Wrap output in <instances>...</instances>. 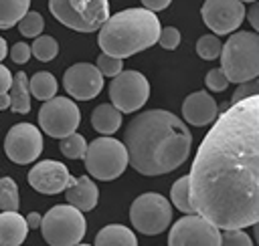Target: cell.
<instances>
[{
	"label": "cell",
	"instance_id": "1",
	"mask_svg": "<svg viewBox=\"0 0 259 246\" xmlns=\"http://www.w3.org/2000/svg\"><path fill=\"white\" fill-rule=\"evenodd\" d=\"M188 190L194 214L219 230L259 222V95L214 119L190 165Z\"/></svg>",
	"mask_w": 259,
	"mask_h": 246
},
{
	"label": "cell",
	"instance_id": "2",
	"mask_svg": "<svg viewBox=\"0 0 259 246\" xmlns=\"http://www.w3.org/2000/svg\"><path fill=\"white\" fill-rule=\"evenodd\" d=\"M127 163L142 175H162L180 167L190 153V129L166 109H150L130 119L123 133Z\"/></svg>",
	"mask_w": 259,
	"mask_h": 246
},
{
	"label": "cell",
	"instance_id": "3",
	"mask_svg": "<svg viewBox=\"0 0 259 246\" xmlns=\"http://www.w3.org/2000/svg\"><path fill=\"white\" fill-rule=\"evenodd\" d=\"M160 20L144 8H125L115 12L99 28V48L103 54L123 60L158 42Z\"/></svg>",
	"mask_w": 259,
	"mask_h": 246
},
{
	"label": "cell",
	"instance_id": "4",
	"mask_svg": "<svg viewBox=\"0 0 259 246\" xmlns=\"http://www.w3.org/2000/svg\"><path fill=\"white\" fill-rule=\"evenodd\" d=\"M221 71L229 83H249L259 75V34L251 30H239L229 34L221 46Z\"/></svg>",
	"mask_w": 259,
	"mask_h": 246
},
{
	"label": "cell",
	"instance_id": "5",
	"mask_svg": "<svg viewBox=\"0 0 259 246\" xmlns=\"http://www.w3.org/2000/svg\"><path fill=\"white\" fill-rule=\"evenodd\" d=\"M38 228L49 246H77L87 232V222L83 212L69 204H57L42 216Z\"/></svg>",
	"mask_w": 259,
	"mask_h": 246
},
{
	"label": "cell",
	"instance_id": "6",
	"mask_svg": "<svg viewBox=\"0 0 259 246\" xmlns=\"http://www.w3.org/2000/svg\"><path fill=\"white\" fill-rule=\"evenodd\" d=\"M49 10L61 24L77 32H93L109 18L107 0H51Z\"/></svg>",
	"mask_w": 259,
	"mask_h": 246
},
{
	"label": "cell",
	"instance_id": "7",
	"mask_svg": "<svg viewBox=\"0 0 259 246\" xmlns=\"http://www.w3.org/2000/svg\"><path fill=\"white\" fill-rule=\"evenodd\" d=\"M83 159L89 175L101 181H111L119 177L127 167L125 147L113 137H97L95 141L87 143V153Z\"/></svg>",
	"mask_w": 259,
	"mask_h": 246
},
{
	"label": "cell",
	"instance_id": "8",
	"mask_svg": "<svg viewBox=\"0 0 259 246\" xmlns=\"http://www.w3.org/2000/svg\"><path fill=\"white\" fill-rule=\"evenodd\" d=\"M130 220L138 232H142L146 236H154V234L164 232L170 226L172 206L162 194L146 192L132 202Z\"/></svg>",
	"mask_w": 259,
	"mask_h": 246
},
{
	"label": "cell",
	"instance_id": "9",
	"mask_svg": "<svg viewBox=\"0 0 259 246\" xmlns=\"http://www.w3.org/2000/svg\"><path fill=\"white\" fill-rule=\"evenodd\" d=\"M109 99L119 113H136L150 99V83L140 71H121L109 83Z\"/></svg>",
	"mask_w": 259,
	"mask_h": 246
},
{
	"label": "cell",
	"instance_id": "10",
	"mask_svg": "<svg viewBox=\"0 0 259 246\" xmlns=\"http://www.w3.org/2000/svg\"><path fill=\"white\" fill-rule=\"evenodd\" d=\"M81 113L75 105V101L67 97H53L42 103L38 111V125L40 129L57 139H65L67 135L75 133L79 127Z\"/></svg>",
	"mask_w": 259,
	"mask_h": 246
},
{
	"label": "cell",
	"instance_id": "11",
	"mask_svg": "<svg viewBox=\"0 0 259 246\" xmlns=\"http://www.w3.org/2000/svg\"><path fill=\"white\" fill-rule=\"evenodd\" d=\"M168 246H221V230L196 214L184 216L170 228Z\"/></svg>",
	"mask_w": 259,
	"mask_h": 246
},
{
	"label": "cell",
	"instance_id": "12",
	"mask_svg": "<svg viewBox=\"0 0 259 246\" xmlns=\"http://www.w3.org/2000/svg\"><path fill=\"white\" fill-rule=\"evenodd\" d=\"M4 151L10 161L18 165L32 163L42 151V135L32 123H16L8 129L4 139Z\"/></svg>",
	"mask_w": 259,
	"mask_h": 246
},
{
	"label": "cell",
	"instance_id": "13",
	"mask_svg": "<svg viewBox=\"0 0 259 246\" xmlns=\"http://www.w3.org/2000/svg\"><path fill=\"white\" fill-rule=\"evenodd\" d=\"M245 4L239 0H206L200 8L204 24L217 34H233L243 24Z\"/></svg>",
	"mask_w": 259,
	"mask_h": 246
},
{
	"label": "cell",
	"instance_id": "14",
	"mask_svg": "<svg viewBox=\"0 0 259 246\" xmlns=\"http://www.w3.org/2000/svg\"><path fill=\"white\" fill-rule=\"evenodd\" d=\"M63 87L69 97L77 101H89L103 89V77L91 63H75L63 75Z\"/></svg>",
	"mask_w": 259,
	"mask_h": 246
},
{
	"label": "cell",
	"instance_id": "15",
	"mask_svg": "<svg viewBox=\"0 0 259 246\" xmlns=\"http://www.w3.org/2000/svg\"><path fill=\"white\" fill-rule=\"evenodd\" d=\"M28 183L38 194L55 196L71 188L75 183V177L69 173L65 163L55 161V159H45L32 165V169L28 171Z\"/></svg>",
	"mask_w": 259,
	"mask_h": 246
},
{
	"label": "cell",
	"instance_id": "16",
	"mask_svg": "<svg viewBox=\"0 0 259 246\" xmlns=\"http://www.w3.org/2000/svg\"><path fill=\"white\" fill-rule=\"evenodd\" d=\"M217 101L206 91H194L182 103V115L194 127H204L212 123L217 119Z\"/></svg>",
	"mask_w": 259,
	"mask_h": 246
},
{
	"label": "cell",
	"instance_id": "17",
	"mask_svg": "<svg viewBox=\"0 0 259 246\" xmlns=\"http://www.w3.org/2000/svg\"><path fill=\"white\" fill-rule=\"evenodd\" d=\"M97 200H99V190L93 183V179L87 175L75 177V183L67 188V202L79 212L93 210L97 206Z\"/></svg>",
	"mask_w": 259,
	"mask_h": 246
},
{
	"label": "cell",
	"instance_id": "18",
	"mask_svg": "<svg viewBox=\"0 0 259 246\" xmlns=\"http://www.w3.org/2000/svg\"><path fill=\"white\" fill-rule=\"evenodd\" d=\"M28 234V226L18 212L0 214V246H20Z\"/></svg>",
	"mask_w": 259,
	"mask_h": 246
},
{
	"label": "cell",
	"instance_id": "19",
	"mask_svg": "<svg viewBox=\"0 0 259 246\" xmlns=\"http://www.w3.org/2000/svg\"><path fill=\"white\" fill-rule=\"evenodd\" d=\"M93 246H138V240L127 226L107 224L97 232Z\"/></svg>",
	"mask_w": 259,
	"mask_h": 246
},
{
	"label": "cell",
	"instance_id": "20",
	"mask_svg": "<svg viewBox=\"0 0 259 246\" xmlns=\"http://www.w3.org/2000/svg\"><path fill=\"white\" fill-rule=\"evenodd\" d=\"M91 125H93L95 131H99L103 135H111L121 125V113L109 103L97 105L91 113Z\"/></svg>",
	"mask_w": 259,
	"mask_h": 246
},
{
	"label": "cell",
	"instance_id": "21",
	"mask_svg": "<svg viewBox=\"0 0 259 246\" xmlns=\"http://www.w3.org/2000/svg\"><path fill=\"white\" fill-rule=\"evenodd\" d=\"M10 97V109L14 113H28L30 109V91H28V77L24 71L16 73V77H12V85L8 91Z\"/></svg>",
	"mask_w": 259,
	"mask_h": 246
},
{
	"label": "cell",
	"instance_id": "22",
	"mask_svg": "<svg viewBox=\"0 0 259 246\" xmlns=\"http://www.w3.org/2000/svg\"><path fill=\"white\" fill-rule=\"evenodd\" d=\"M57 79L51 75V73H47V71H38V73H34L32 75V79H28V91H30V95L34 97V99H38V101H49V99H53L55 95H57Z\"/></svg>",
	"mask_w": 259,
	"mask_h": 246
},
{
	"label": "cell",
	"instance_id": "23",
	"mask_svg": "<svg viewBox=\"0 0 259 246\" xmlns=\"http://www.w3.org/2000/svg\"><path fill=\"white\" fill-rule=\"evenodd\" d=\"M30 10L28 0H0V28H10Z\"/></svg>",
	"mask_w": 259,
	"mask_h": 246
},
{
	"label": "cell",
	"instance_id": "24",
	"mask_svg": "<svg viewBox=\"0 0 259 246\" xmlns=\"http://www.w3.org/2000/svg\"><path fill=\"white\" fill-rule=\"evenodd\" d=\"M170 202H172L180 212H184L186 216H192V214H194V208H192V204H190L188 175H182V177H178V179L172 183V190H170Z\"/></svg>",
	"mask_w": 259,
	"mask_h": 246
},
{
	"label": "cell",
	"instance_id": "25",
	"mask_svg": "<svg viewBox=\"0 0 259 246\" xmlns=\"http://www.w3.org/2000/svg\"><path fill=\"white\" fill-rule=\"evenodd\" d=\"M20 206L18 198V186L12 177H0V210L4 212H16Z\"/></svg>",
	"mask_w": 259,
	"mask_h": 246
},
{
	"label": "cell",
	"instance_id": "26",
	"mask_svg": "<svg viewBox=\"0 0 259 246\" xmlns=\"http://www.w3.org/2000/svg\"><path fill=\"white\" fill-rule=\"evenodd\" d=\"M57 52H59V42L53 36H49V34L36 36L34 42H32V46H30V54H34L42 63L53 60L57 56Z\"/></svg>",
	"mask_w": 259,
	"mask_h": 246
},
{
	"label": "cell",
	"instance_id": "27",
	"mask_svg": "<svg viewBox=\"0 0 259 246\" xmlns=\"http://www.w3.org/2000/svg\"><path fill=\"white\" fill-rule=\"evenodd\" d=\"M61 153L69 159H83L87 153V141L83 135H79L77 131L67 135L65 139H61Z\"/></svg>",
	"mask_w": 259,
	"mask_h": 246
},
{
	"label": "cell",
	"instance_id": "28",
	"mask_svg": "<svg viewBox=\"0 0 259 246\" xmlns=\"http://www.w3.org/2000/svg\"><path fill=\"white\" fill-rule=\"evenodd\" d=\"M42 28H45V20H42L40 12H36V10H28V12L20 18V22H18L20 34H22V36H28V38L40 36Z\"/></svg>",
	"mask_w": 259,
	"mask_h": 246
},
{
	"label": "cell",
	"instance_id": "29",
	"mask_svg": "<svg viewBox=\"0 0 259 246\" xmlns=\"http://www.w3.org/2000/svg\"><path fill=\"white\" fill-rule=\"evenodd\" d=\"M221 40H219V36H214V34H204V36H200L198 40H196V52H198V56L200 58H204V60H212V58H217L219 54H221Z\"/></svg>",
	"mask_w": 259,
	"mask_h": 246
},
{
	"label": "cell",
	"instance_id": "30",
	"mask_svg": "<svg viewBox=\"0 0 259 246\" xmlns=\"http://www.w3.org/2000/svg\"><path fill=\"white\" fill-rule=\"evenodd\" d=\"M95 69L101 73V77H117L121 71H123V60H119V58H113V56H107V54H99L97 56V65H95Z\"/></svg>",
	"mask_w": 259,
	"mask_h": 246
},
{
	"label": "cell",
	"instance_id": "31",
	"mask_svg": "<svg viewBox=\"0 0 259 246\" xmlns=\"http://www.w3.org/2000/svg\"><path fill=\"white\" fill-rule=\"evenodd\" d=\"M221 246H253V242L245 230H223Z\"/></svg>",
	"mask_w": 259,
	"mask_h": 246
},
{
	"label": "cell",
	"instance_id": "32",
	"mask_svg": "<svg viewBox=\"0 0 259 246\" xmlns=\"http://www.w3.org/2000/svg\"><path fill=\"white\" fill-rule=\"evenodd\" d=\"M158 42H160L162 48H166V50H174V48L180 44V32H178V28H176V26L160 28Z\"/></svg>",
	"mask_w": 259,
	"mask_h": 246
},
{
	"label": "cell",
	"instance_id": "33",
	"mask_svg": "<svg viewBox=\"0 0 259 246\" xmlns=\"http://www.w3.org/2000/svg\"><path fill=\"white\" fill-rule=\"evenodd\" d=\"M204 83H206V87H208L210 91H214V93L225 91L227 85H229V81H227V77H225V73H223L221 69H210V71L206 73V77H204Z\"/></svg>",
	"mask_w": 259,
	"mask_h": 246
},
{
	"label": "cell",
	"instance_id": "34",
	"mask_svg": "<svg viewBox=\"0 0 259 246\" xmlns=\"http://www.w3.org/2000/svg\"><path fill=\"white\" fill-rule=\"evenodd\" d=\"M257 95H259V85H257V81L243 83V85H239L237 91L233 93L231 105H235V103H239V101H245V99H249V97H257Z\"/></svg>",
	"mask_w": 259,
	"mask_h": 246
},
{
	"label": "cell",
	"instance_id": "35",
	"mask_svg": "<svg viewBox=\"0 0 259 246\" xmlns=\"http://www.w3.org/2000/svg\"><path fill=\"white\" fill-rule=\"evenodd\" d=\"M10 58H12L14 63H18V65L26 63V60L30 58V46H28L26 42H16V44L10 48Z\"/></svg>",
	"mask_w": 259,
	"mask_h": 246
},
{
	"label": "cell",
	"instance_id": "36",
	"mask_svg": "<svg viewBox=\"0 0 259 246\" xmlns=\"http://www.w3.org/2000/svg\"><path fill=\"white\" fill-rule=\"evenodd\" d=\"M170 6V0H144V10H148V12H152V14H156V12H160V10H164V8H168Z\"/></svg>",
	"mask_w": 259,
	"mask_h": 246
},
{
	"label": "cell",
	"instance_id": "37",
	"mask_svg": "<svg viewBox=\"0 0 259 246\" xmlns=\"http://www.w3.org/2000/svg\"><path fill=\"white\" fill-rule=\"evenodd\" d=\"M10 85H12V75H10V71H8L4 65H0V95L8 93V91H10Z\"/></svg>",
	"mask_w": 259,
	"mask_h": 246
},
{
	"label": "cell",
	"instance_id": "38",
	"mask_svg": "<svg viewBox=\"0 0 259 246\" xmlns=\"http://www.w3.org/2000/svg\"><path fill=\"white\" fill-rule=\"evenodd\" d=\"M245 16L249 18V22H251L253 30H259V4H257V2H253V4H251L249 12H245Z\"/></svg>",
	"mask_w": 259,
	"mask_h": 246
},
{
	"label": "cell",
	"instance_id": "39",
	"mask_svg": "<svg viewBox=\"0 0 259 246\" xmlns=\"http://www.w3.org/2000/svg\"><path fill=\"white\" fill-rule=\"evenodd\" d=\"M40 220H42V216L36 214V212H30V214L24 218V222H26L28 228H38V226H40Z\"/></svg>",
	"mask_w": 259,
	"mask_h": 246
},
{
	"label": "cell",
	"instance_id": "40",
	"mask_svg": "<svg viewBox=\"0 0 259 246\" xmlns=\"http://www.w3.org/2000/svg\"><path fill=\"white\" fill-rule=\"evenodd\" d=\"M0 109H10V97H8V93L0 95Z\"/></svg>",
	"mask_w": 259,
	"mask_h": 246
},
{
	"label": "cell",
	"instance_id": "41",
	"mask_svg": "<svg viewBox=\"0 0 259 246\" xmlns=\"http://www.w3.org/2000/svg\"><path fill=\"white\" fill-rule=\"evenodd\" d=\"M6 54H8V44H6V40L0 36V60H2Z\"/></svg>",
	"mask_w": 259,
	"mask_h": 246
},
{
	"label": "cell",
	"instance_id": "42",
	"mask_svg": "<svg viewBox=\"0 0 259 246\" xmlns=\"http://www.w3.org/2000/svg\"><path fill=\"white\" fill-rule=\"evenodd\" d=\"M77 246H89V244H77Z\"/></svg>",
	"mask_w": 259,
	"mask_h": 246
}]
</instances>
